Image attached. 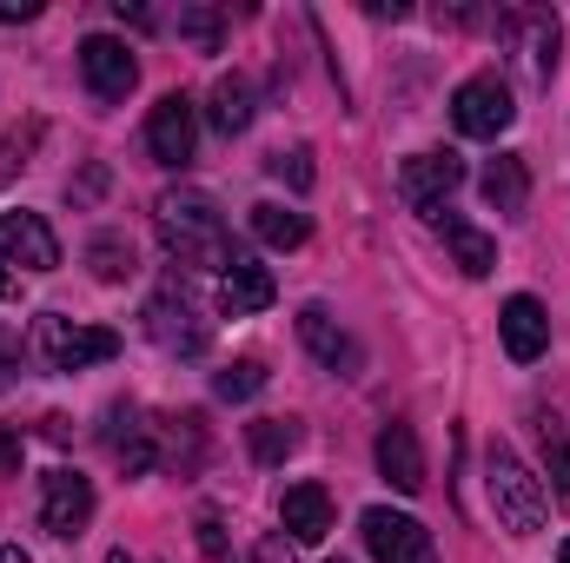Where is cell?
Returning <instances> with one entry per match:
<instances>
[{
    "mask_svg": "<svg viewBox=\"0 0 570 563\" xmlns=\"http://www.w3.org/2000/svg\"><path fill=\"white\" fill-rule=\"evenodd\" d=\"M153 226H159V239H166V253H173L179 266L226 273V266L239 259V253H233V233H226V219H219V206H213L199 186L159 192V206H153Z\"/></svg>",
    "mask_w": 570,
    "mask_h": 563,
    "instance_id": "1",
    "label": "cell"
},
{
    "mask_svg": "<svg viewBox=\"0 0 570 563\" xmlns=\"http://www.w3.org/2000/svg\"><path fill=\"white\" fill-rule=\"evenodd\" d=\"M484 491H491V511H498V524H504L511 537H538V531H544L551 497H544V484L531 477V464H524L511 444H491V451H484Z\"/></svg>",
    "mask_w": 570,
    "mask_h": 563,
    "instance_id": "2",
    "label": "cell"
},
{
    "mask_svg": "<svg viewBox=\"0 0 570 563\" xmlns=\"http://www.w3.org/2000/svg\"><path fill=\"white\" fill-rule=\"evenodd\" d=\"M33 338H40L47 372H87V365L120 358V332H107V325H73V318H60V312H47V318L33 325Z\"/></svg>",
    "mask_w": 570,
    "mask_h": 563,
    "instance_id": "3",
    "label": "cell"
},
{
    "mask_svg": "<svg viewBox=\"0 0 570 563\" xmlns=\"http://www.w3.org/2000/svg\"><path fill=\"white\" fill-rule=\"evenodd\" d=\"M451 120H458L464 140H498V134H511L518 100H511V87H504L498 73H471V80L451 93Z\"/></svg>",
    "mask_w": 570,
    "mask_h": 563,
    "instance_id": "4",
    "label": "cell"
},
{
    "mask_svg": "<svg viewBox=\"0 0 570 563\" xmlns=\"http://www.w3.org/2000/svg\"><path fill=\"white\" fill-rule=\"evenodd\" d=\"M358 531H365V551H372L379 563H438V544H431V531L412 517V511L372 504V511L358 517Z\"/></svg>",
    "mask_w": 570,
    "mask_h": 563,
    "instance_id": "5",
    "label": "cell"
},
{
    "mask_svg": "<svg viewBox=\"0 0 570 563\" xmlns=\"http://www.w3.org/2000/svg\"><path fill=\"white\" fill-rule=\"evenodd\" d=\"M87 524H94V477H80V471H47V477H40V531L60 537V544H73Z\"/></svg>",
    "mask_w": 570,
    "mask_h": 563,
    "instance_id": "6",
    "label": "cell"
},
{
    "mask_svg": "<svg viewBox=\"0 0 570 563\" xmlns=\"http://www.w3.org/2000/svg\"><path fill=\"white\" fill-rule=\"evenodd\" d=\"M146 338L159 345V352H179V358H199L206 345H213V325L179 298V292H153V305H146Z\"/></svg>",
    "mask_w": 570,
    "mask_h": 563,
    "instance_id": "7",
    "label": "cell"
},
{
    "mask_svg": "<svg viewBox=\"0 0 570 563\" xmlns=\"http://www.w3.org/2000/svg\"><path fill=\"white\" fill-rule=\"evenodd\" d=\"M458 186H464V159H458V152H444V146L412 152V159L399 166V192H405V206H419V213H438Z\"/></svg>",
    "mask_w": 570,
    "mask_h": 563,
    "instance_id": "8",
    "label": "cell"
},
{
    "mask_svg": "<svg viewBox=\"0 0 570 563\" xmlns=\"http://www.w3.org/2000/svg\"><path fill=\"white\" fill-rule=\"evenodd\" d=\"M146 146L159 166H186L199 146V107L186 93H159V107L146 113Z\"/></svg>",
    "mask_w": 570,
    "mask_h": 563,
    "instance_id": "9",
    "label": "cell"
},
{
    "mask_svg": "<svg viewBox=\"0 0 570 563\" xmlns=\"http://www.w3.org/2000/svg\"><path fill=\"white\" fill-rule=\"evenodd\" d=\"M80 73H87V87H94L100 100H127L134 80H140V60H134L127 40H114V33H87V40H80Z\"/></svg>",
    "mask_w": 570,
    "mask_h": 563,
    "instance_id": "10",
    "label": "cell"
},
{
    "mask_svg": "<svg viewBox=\"0 0 570 563\" xmlns=\"http://www.w3.org/2000/svg\"><path fill=\"white\" fill-rule=\"evenodd\" d=\"M0 259L20 273H53L60 266V239L40 213H0Z\"/></svg>",
    "mask_w": 570,
    "mask_h": 563,
    "instance_id": "11",
    "label": "cell"
},
{
    "mask_svg": "<svg viewBox=\"0 0 570 563\" xmlns=\"http://www.w3.org/2000/svg\"><path fill=\"white\" fill-rule=\"evenodd\" d=\"M498 332H504V352H511L518 365H538V358L551 352V312H544L531 292L504 298V312H498Z\"/></svg>",
    "mask_w": 570,
    "mask_h": 563,
    "instance_id": "12",
    "label": "cell"
},
{
    "mask_svg": "<svg viewBox=\"0 0 570 563\" xmlns=\"http://www.w3.org/2000/svg\"><path fill=\"white\" fill-rule=\"evenodd\" d=\"M273 298H279V279H273L259 259H246V253L219 273V312H226V318H253V312H266Z\"/></svg>",
    "mask_w": 570,
    "mask_h": 563,
    "instance_id": "13",
    "label": "cell"
},
{
    "mask_svg": "<svg viewBox=\"0 0 570 563\" xmlns=\"http://www.w3.org/2000/svg\"><path fill=\"white\" fill-rule=\"evenodd\" d=\"M431 226H438V239L451 246V259H458L464 279H491V266H498V239H491L484 226H471V219H458V213H431Z\"/></svg>",
    "mask_w": 570,
    "mask_h": 563,
    "instance_id": "14",
    "label": "cell"
},
{
    "mask_svg": "<svg viewBox=\"0 0 570 563\" xmlns=\"http://www.w3.org/2000/svg\"><path fill=\"white\" fill-rule=\"evenodd\" d=\"M379 471H385V484L405 491V497L425 491V451H419V431H412V424H385V431H379Z\"/></svg>",
    "mask_w": 570,
    "mask_h": 563,
    "instance_id": "15",
    "label": "cell"
},
{
    "mask_svg": "<svg viewBox=\"0 0 570 563\" xmlns=\"http://www.w3.org/2000/svg\"><path fill=\"white\" fill-rule=\"evenodd\" d=\"M279 524L292 544H325L332 537V497H325V484H292L279 497Z\"/></svg>",
    "mask_w": 570,
    "mask_h": 563,
    "instance_id": "16",
    "label": "cell"
},
{
    "mask_svg": "<svg viewBox=\"0 0 570 563\" xmlns=\"http://www.w3.org/2000/svg\"><path fill=\"white\" fill-rule=\"evenodd\" d=\"M298 338H305V352H312L318 365H332V372H358V345H352V332H345L325 305H305V312H298Z\"/></svg>",
    "mask_w": 570,
    "mask_h": 563,
    "instance_id": "17",
    "label": "cell"
},
{
    "mask_svg": "<svg viewBox=\"0 0 570 563\" xmlns=\"http://www.w3.org/2000/svg\"><path fill=\"white\" fill-rule=\"evenodd\" d=\"M107 451L120 457L127 477H146L153 471V424H140V412H127V405H114L107 412Z\"/></svg>",
    "mask_w": 570,
    "mask_h": 563,
    "instance_id": "18",
    "label": "cell"
},
{
    "mask_svg": "<svg viewBox=\"0 0 570 563\" xmlns=\"http://www.w3.org/2000/svg\"><path fill=\"white\" fill-rule=\"evenodd\" d=\"M253 107H259V100H253V80H246V73H219V80H213V100H206V120H213V134L233 140V134L253 127Z\"/></svg>",
    "mask_w": 570,
    "mask_h": 563,
    "instance_id": "19",
    "label": "cell"
},
{
    "mask_svg": "<svg viewBox=\"0 0 570 563\" xmlns=\"http://www.w3.org/2000/svg\"><path fill=\"white\" fill-rule=\"evenodd\" d=\"M478 186H484V206H491V213H504V219H518V213H524V199H531V172H524V159H518V152H498V159L484 166V179H478Z\"/></svg>",
    "mask_w": 570,
    "mask_h": 563,
    "instance_id": "20",
    "label": "cell"
},
{
    "mask_svg": "<svg viewBox=\"0 0 570 563\" xmlns=\"http://www.w3.org/2000/svg\"><path fill=\"white\" fill-rule=\"evenodd\" d=\"M253 233H259V246H273V253H298V246L312 239V219L292 213V206H279V199H259V206H253Z\"/></svg>",
    "mask_w": 570,
    "mask_h": 563,
    "instance_id": "21",
    "label": "cell"
},
{
    "mask_svg": "<svg viewBox=\"0 0 570 563\" xmlns=\"http://www.w3.org/2000/svg\"><path fill=\"white\" fill-rule=\"evenodd\" d=\"M298 437H305L298 418H253V424H246V444H253V457H259V464H285V457L298 451Z\"/></svg>",
    "mask_w": 570,
    "mask_h": 563,
    "instance_id": "22",
    "label": "cell"
},
{
    "mask_svg": "<svg viewBox=\"0 0 570 563\" xmlns=\"http://www.w3.org/2000/svg\"><path fill=\"white\" fill-rule=\"evenodd\" d=\"M266 392V365L259 358H239V365H226L219 378H213V398H226V405H246V398H259Z\"/></svg>",
    "mask_w": 570,
    "mask_h": 563,
    "instance_id": "23",
    "label": "cell"
},
{
    "mask_svg": "<svg viewBox=\"0 0 570 563\" xmlns=\"http://www.w3.org/2000/svg\"><path fill=\"white\" fill-rule=\"evenodd\" d=\"M179 33H186L199 53H219V40H226V20H219V7H199V0H186V7H179Z\"/></svg>",
    "mask_w": 570,
    "mask_h": 563,
    "instance_id": "24",
    "label": "cell"
},
{
    "mask_svg": "<svg viewBox=\"0 0 570 563\" xmlns=\"http://www.w3.org/2000/svg\"><path fill=\"white\" fill-rule=\"evenodd\" d=\"M87 266H94V279L120 285L127 273H134V246H127V239H114V233H100V239L87 246Z\"/></svg>",
    "mask_w": 570,
    "mask_h": 563,
    "instance_id": "25",
    "label": "cell"
},
{
    "mask_svg": "<svg viewBox=\"0 0 570 563\" xmlns=\"http://www.w3.org/2000/svg\"><path fill=\"white\" fill-rule=\"evenodd\" d=\"M538 437H544V464H551V477H558V504H570V424L544 418Z\"/></svg>",
    "mask_w": 570,
    "mask_h": 563,
    "instance_id": "26",
    "label": "cell"
},
{
    "mask_svg": "<svg viewBox=\"0 0 570 563\" xmlns=\"http://www.w3.org/2000/svg\"><path fill=\"white\" fill-rule=\"evenodd\" d=\"M266 172H273V179H285L292 192H305V186H312V152H305V146H292V152H273V159H266Z\"/></svg>",
    "mask_w": 570,
    "mask_h": 563,
    "instance_id": "27",
    "label": "cell"
},
{
    "mask_svg": "<svg viewBox=\"0 0 570 563\" xmlns=\"http://www.w3.org/2000/svg\"><path fill=\"white\" fill-rule=\"evenodd\" d=\"M20 457H27L20 424H0V477H20Z\"/></svg>",
    "mask_w": 570,
    "mask_h": 563,
    "instance_id": "28",
    "label": "cell"
},
{
    "mask_svg": "<svg viewBox=\"0 0 570 563\" xmlns=\"http://www.w3.org/2000/svg\"><path fill=\"white\" fill-rule=\"evenodd\" d=\"M13 372H20V338H13V332H0V392L13 385Z\"/></svg>",
    "mask_w": 570,
    "mask_h": 563,
    "instance_id": "29",
    "label": "cell"
},
{
    "mask_svg": "<svg viewBox=\"0 0 570 563\" xmlns=\"http://www.w3.org/2000/svg\"><path fill=\"white\" fill-rule=\"evenodd\" d=\"M40 13V0H0V20H33Z\"/></svg>",
    "mask_w": 570,
    "mask_h": 563,
    "instance_id": "30",
    "label": "cell"
},
{
    "mask_svg": "<svg viewBox=\"0 0 570 563\" xmlns=\"http://www.w3.org/2000/svg\"><path fill=\"white\" fill-rule=\"evenodd\" d=\"M0 563H33V557H27L20 544H0Z\"/></svg>",
    "mask_w": 570,
    "mask_h": 563,
    "instance_id": "31",
    "label": "cell"
},
{
    "mask_svg": "<svg viewBox=\"0 0 570 563\" xmlns=\"http://www.w3.org/2000/svg\"><path fill=\"white\" fill-rule=\"evenodd\" d=\"M107 563H134V551H107Z\"/></svg>",
    "mask_w": 570,
    "mask_h": 563,
    "instance_id": "32",
    "label": "cell"
},
{
    "mask_svg": "<svg viewBox=\"0 0 570 563\" xmlns=\"http://www.w3.org/2000/svg\"><path fill=\"white\" fill-rule=\"evenodd\" d=\"M558 563H570V537H564V551H558Z\"/></svg>",
    "mask_w": 570,
    "mask_h": 563,
    "instance_id": "33",
    "label": "cell"
},
{
    "mask_svg": "<svg viewBox=\"0 0 570 563\" xmlns=\"http://www.w3.org/2000/svg\"><path fill=\"white\" fill-rule=\"evenodd\" d=\"M0 298H7V273H0Z\"/></svg>",
    "mask_w": 570,
    "mask_h": 563,
    "instance_id": "34",
    "label": "cell"
},
{
    "mask_svg": "<svg viewBox=\"0 0 570 563\" xmlns=\"http://www.w3.org/2000/svg\"><path fill=\"white\" fill-rule=\"evenodd\" d=\"M332 563H345V557H332Z\"/></svg>",
    "mask_w": 570,
    "mask_h": 563,
    "instance_id": "35",
    "label": "cell"
}]
</instances>
